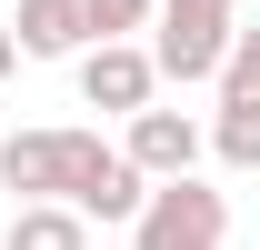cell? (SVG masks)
I'll list each match as a JSON object with an SVG mask.
<instances>
[{
    "label": "cell",
    "mask_w": 260,
    "mask_h": 250,
    "mask_svg": "<svg viewBox=\"0 0 260 250\" xmlns=\"http://www.w3.org/2000/svg\"><path fill=\"white\" fill-rule=\"evenodd\" d=\"M10 70H20V30L0 20V80H10Z\"/></svg>",
    "instance_id": "30bf717a"
},
{
    "label": "cell",
    "mask_w": 260,
    "mask_h": 250,
    "mask_svg": "<svg viewBox=\"0 0 260 250\" xmlns=\"http://www.w3.org/2000/svg\"><path fill=\"white\" fill-rule=\"evenodd\" d=\"M120 150L140 160L150 180H180V170H200V150H210V130H200L190 110H150V100H140V110H130V140H120Z\"/></svg>",
    "instance_id": "277c9868"
},
{
    "label": "cell",
    "mask_w": 260,
    "mask_h": 250,
    "mask_svg": "<svg viewBox=\"0 0 260 250\" xmlns=\"http://www.w3.org/2000/svg\"><path fill=\"white\" fill-rule=\"evenodd\" d=\"M0 250H90V210L80 200H20Z\"/></svg>",
    "instance_id": "8992f818"
},
{
    "label": "cell",
    "mask_w": 260,
    "mask_h": 250,
    "mask_svg": "<svg viewBox=\"0 0 260 250\" xmlns=\"http://www.w3.org/2000/svg\"><path fill=\"white\" fill-rule=\"evenodd\" d=\"M80 10H90V40H130V30H150L160 0H80Z\"/></svg>",
    "instance_id": "9c48e42d"
},
{
    "label": "cell",
    "mask_w": 260,
    "mask_h": 250,
    "mask_svg": "<svg viewBox=\"0 0 260 250\" xmlns=\"http://www.w3.org/2000/svg\"><path fill=\"white\" fill-rule=\"evenodd\" d=\"M230 30H240V0H160L150 10V60H160V80H220L230 60Z\"/></svg>",
    "instance_id": "6da1fadb"
},
{
    "label": "cell",
    "mask_w": 260,
    "mask_h": 250,
    "mask_svg": "<svg viewBox=\"0 0 260 250\" xmlns=\"http://www.w3.org/2000/svg\"><path fill=\"white\" fill-rule=\"evenodd\" d=\"M160 90V60H150V40H90L80 50V100L90 110H140V100Z\"/></svg>",
    "instance_id": "3957f363"
},
{
    "label": "cell",
    "mask_w": 260,
    "mask_h": 250,
    "mask_svg": "<svg viewBox=\"0 0 260 250\" xmlns=\"http://www.w3.org/2000/svg\"><path fill=\"white\" fill-rule=\"evenodd\" d=\"M10 30H20V60H80L90 50V10L80 0H20Z\"/></svg>",
    "instance_id": "5b68a950"
},
{
    "label": "cell",
    "mask_w": 260,
    "mask_h": 250,
    "mask_svg": "<svg viewBox=\"0 0 260 250\" xmlns=\"http://www.w3.org/2000/svg\"><path fill=\"white\" fill-rule=\"evenodd\" d=\"M220 90H230V100H260V20H240V30H230V60H220Z\"/></svg>",
    "instance_id": "ba28073f"
},
{
    "label": "cell",
    "mask_w": 260,
    "mask_h": 250,
    "mask_svg": "<svg viewBox=\"0 0 260 250\" xmlns=\"http://www.w3.org/2000/svg\"><path fill=\"white\" fill-rule=\"evenodd\" d=\"M220 240H230V200L200 180V170L150 180V200L130 220V250H220Z\"/></svg>",
    "instance_id": "7a4b0ae2"
},
{
    "label": "cell",
    "mask_w": 260,
    "mask_h": 250,
    "mask_svg": "<svg viewBox=\"0 0 260 250\" xmlns=\"http://www.w3.org/2000/svg\"><path fill=\"white\" fill-rule=\"evenodd\" d=\"M210 150L230 170H260V100H230L220 90V120H210Z\"/></svg>",
    "instance_id": "52a82bcc"
}]
</instances>
